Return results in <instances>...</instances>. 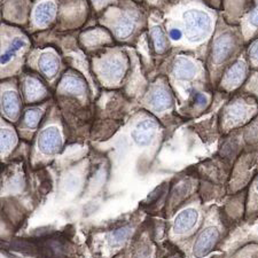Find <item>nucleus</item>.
I'll list each match as a JSON object with an SVG mask.
<instances>
[{"instance_id":"nucleus-2","label":"nucleus","mask_w":258,"mask_h":258,"mask_svg":"<svg viewBox=\"0 0 258 258\" xmlns=\"http://www.w3.org/2000/svg\"><path fill=\"white\" fill-rule=\"evenodd\" d=\"M226 15L230 22L238 18L245 43L258 37V0H225Z\"/></svg>"},{"instance_id":"nucleus-14","label":"nucleus","mask_w":258,"mask_h":258,"mask_svg":"<svg viewBox=\"0 0 258 258\" xmlns=\"http://www.w3.org/2000/svg\"><path fill=\"white\" fill-rule=\"evenodd\" d=\"M149 103L157 111L168 109L172 105V98L170 93L163 87H159L152 93L149 98Z\"/></svg>"},{"instance_id":"nucleus-23","label":"nucleus","mask_w":258,"mask_h":258,"mask_svg":"<svg viewBox=\"0 0 258 258\" xmlns=\"http://www.w3.org/2000/svg\"><path fill=\"white\" fill-rule=\"evenodd\" d=\"M247 55L249 64L251 66V68L258 70V37L252 39L250 44H249L247 48Z\"/></svg>"},{"instance_id":"nucleus-8","label":"nucleus","mask_w":258,"mask_h":258,"mask_svg":"<svg viewBox=\"0 0 258 258\" xmlns=\"http://www.w3.org/2000/svg\"><path fill=\"white\" fill-rule=\"evenodd\" d=\"M157 123L154 119H144L137 124L132 132V138L139 146H148L155 136Z\"/></svg>"},{"instance_id":"nucleus-11","label":"nucleus","mask_w":258,"mask_h":258,"mask_svg":"<svg viewBox=\"0 0 258 258\" xmlns=\"http://www.w3.org/2000/svg\"><path fill=\"white\" fill-rule=\"evenodd\" d=\"M56 14V6L53 2H43L36 6L33 11V20L38 26H47Z\"/></svg>"},{"instance_id":"nucleus-7","label":"nucleus","mask_w":258,"mask_h":258,"mask_svg":"<svg viewBox=\"0 0 258 258\" xmlns=\"http://www.w3.org/2000/svg\"><path fill=\"white\" fill-rule=\"evenodd\" d=\"M38 147L41 153L51 155L55 154L62 147V137L56 127H48L39 135Z\"/></svg>"},{"instance_id":"nucleus-13","label":"nucleus","mask_w":258,"mask_h":258,"mask_svg":"<svg viewBox=\"0 0 258 258\" xmlns=\"http://www.w3.org/2000/svg\"><path fill=\"white\" fill-rule=\"evenodd\" d=\"M102 73L109 80H118L125 72V64L118 57H111L102 63Z\"/></svg>"},{"instance_id":"nucleus-12","label":"nucleus","mask_w":258,"mask_h":258,"mask_svg":"<svg viewBox=\"0 0 258 258\" xmlns=\"http://www.w3.org/2000/svg\"><path fill=\"white\" fill-rule=\"evenodd\" d=\"M199 72V67L193 60L187 59V57H179L174 66V73L177 77L184 81H189L197 76Z\"/></svg>"},{"instance_id":"nucleus-15","label":"nucleus","mask_w":258,"mask_h":258,"mask_svg":"<svg viewBox=\"0 0 258 258\" xmlns=\"http://www.w3.org/2000/svg\"><path fill=\"white\" fill-rule=\"evenodd\" d=\"M24 94H26L28 101L31 102L43 98L46 94V91H45V87L38 80L28 77L26 84H24Z\"/></svg>"},{"instance_id":"nucleus-18","label":"nucleus","mask_w":258,"mask_h":258,"mask_svg":"<svg viewBox=\"0 0 258 258\" xmlns=\"http://www.w3.org/2000/svg\"><path fill=\"white\" fill-rule=\"evenodd\" d=\"M39 67L47 77H53L57 73L59 69V61L56 56L52 53H45L40 56L39 59Z\"/></svg>"},{"instance_id":"nucleus-5","label":"nucleus","mask_w":258,"mask_h":258,"mask_svg":"<svg viewBox=\"0 0 258 258\" xmlns=\"http://www.w3.org/2000/svg\"><path fill=\"white\" fill-rule=\"evenodd\" d=\"M249 68H250V64L248 59L240 56L223 73L219 81V89L227 93L238 90L248 80L249 72H250Z\"/></svg>"},{"instance_id":"nucleus-26","label":"nucleus","mask_w":258,"mask_h":258,"mask_svg":"<svg viewBox=\"0 0 258 258\" xmlns=\"http://www.w3.org/2000/svg\"><path fill=\"white\" fill-rule=\"evenodd\" d=\"M195 106L199 108H205L208 105V98L203 93H197L194 95Z\"/></svg>"},{"instance_id":"nucleus-30","label":"nucleus","mask_w":258,"mask_h":258,"mask_svg":"<svg viewBox=\"0 0 258 258\" xmlns=\"http://www.w3.org/2000/svg\"><path fill=\"white\" fill-rule=\"evenodd\" d=\"M95 3H98V4H106V3H108L107 0H97V2Z\"/></svg>"},{"instance_id":"nucleus-6","label":"nucleus","mask_w":258,"mask_h":258,"mask_svg":"<svg viewBox=\"0 0 258 258\" xmlns=\"http://www.w3.org/2000/svg\"><path fill=\"white\" fill-rule=\"evenodd\" d=\"M219 240V231L217 227L209 226L203 230L195 241L193 252L198 258L205 257L209 253Z\"/></svg>"},{"instance_id":"nucleus-1","label":"nucleus","mask_w":258,"mask_h":258,"mask_svg":"<svg viewBox=\"0 0 258 258\" xmlns=\"http://www.w3.org/2000/svg\"><path fill=\"white\" fill-rule=\"evenodd\" d=\"M245 43L240 28H230L220 26L216 36L212 39L208 67H209L212 80L217 82L232 63L239 59L238 54Z\"/></svg>"},{"instance_id":"nucleus-27","label":"nucleus","mask_w":258,"mask_h":258,"mask_svg":"<svg viewBox=\"0 0 258 258\" xmlns=\"http://www.w3.org/2000/svg\"><path fill=\"white\" fill-rule=\"evenodd\" d=\"M133 258H151V249L149 248H141L136 253V256Z\"/></svg>"},{"instance_id":"nucleus-10","label":"nucleus","mask_w":258,"mask_h":258,"mask_svg":"<svg viewBox=\"0 0 258 258\" xmlns=\"http://www.w3.org/2000/svg\"><path fill=\"white\" fill-rule=\"evenodd\" d=\"M3 111L7 118L14 120L18 118L21 109L20 98L15 91H5L2 95Z\"/></svg>"},{"instance_id":"nucleus-29","label":"nucleus","mask_w":258,"mask_h":258,"mask_svg":"<svg viewBox=\"0 0 258 258\" xmlns=\"http://www.w3.org/2000/svg\"><path fill=\"white\" fill-rule=\"evenodd\" d=\"M171 37L173 39H179L181 37V32L179 31L178 29H177V30H172L171 31Z\"/></svg>"},{"instance_id":"nucleus-28","label":"nucleus","mask_w":258,"mask_h":258,"mask_svg":"<svg viewBox=\"0 0 258 258\" xmlns=\"http://www.w3.org/2000/svg\"><path fill=\"white\" fill-rule=\"evenodd\" d=\"M251 192H252L253 201H255V203L258 206V176L255 178V180L252 182Z\"/></svg>"},{"instance_id":"nucleus-3","label":"nucleus","mask_w":258,"mask_h":258,"mask_svg":"<svg viewBox=\"0 0 258 258\" xmlns=\"http://www.w3.org/2000/svg\"><path fill=\"white\" fill-rule=\"evenodd\" d=\"M185 33L192 43L202 44L209 40L215 30L216 13L205 7H193L182 14Z\"/></svg>"},{"instance_id":"nucleus-25","label":"nucleus","mask_w":258,"mask_h":258,"mask_svg":"<svg viewBox=\"0 0 258 258\" xmlns=\"http://www.w3.org/2000/svg\"><path fill=\"white\" fill-rule=\"evenodd\" d=\"M247 84L249 92H250L252 97H255L258 101V70H256V73L252 74V76L250 77V80H249Z\"/></svg>"},{"instance_id":"nucleus-16","label":"nucleus","mask_w":258,"mask_h":258,"mask_svg":"<svg viewBox=\"0 0 258 258\" xmlns=\"http://www.w3.org/2000/svg\"><path fill=\"white\" fill-rule=\"evenodd\" d=\"M26 46L27 41L22 37H16V38H14L2 53V66H6L21 49H23Z\"/></svg>"},{"instance_id":"nucleus-21","label":"nucleus","mask_w":258,"mask_h":258,"mask_svg":"<svg viewBox=\"0 0 258 258\" xmlns=\"http://www.w3.org/2000/svg\"><path fill=\"white\" fill-rule=\"evenodd\" d=\"M151 36L154 43V46H155L156 51L159 53H163L166 47H168V40H166V37L164 35L163 30L160 27H155L152 29Z\"/></svg>"},{"instance_id":"nucleus-24","label":"nucleus","mask_w":258,"mask_h":258,"mask_svg":"<svg viewBox=\"0 0 258 258\" xmlns=\"http://www.w3.org/2000/svg\"><path fill=\"white\" fill-rule=\"evenodd\" d=\"M41 116H43V111L40 109H29L24 114V123L28 127L35 128L39 124Z\"/></svg>"},{"instance_id":"nucleus-19","label":"nucleus","mask_w":258,"mask_h":258,"mask_svg":"<svg viewBox=\"0 0 258 258\" xmlns=\"http://www.w3.org/2000/svg\"><path fill=\"white\" fill-rule=\"evenodd\" d=\"M136 23L130 15H124L115 27V35L119 39H126L135 30Z\"/></svg>"},{"instance_id":"nucleus-20","label":"nucleus","mask_w":258,"mask_h":258,"mask_svg":"<svg viewBox=\"0 0 258 258\" xmlns=\"http://www.w3.org/2000/svg\"><path fill=\"white\" fill-rule=\"evenodd\" d=\"M131 233H132V230L131 227L128 226H123L120 228H117V230H115L113 233H110L109 242L113 247H117V245H120L124 242H126V240L130 238Z\"/></svg>"},{"instance_id":"nucleus-9","label":"nucleus","mask_w":258,"mask_h":258,"mask_svg":"<svg viewBox=\"0 0 258 258\" xmlns=\"http://www.w3.org/2000/svg\"><path fill=\"white\" fill-rule=\"evenodd\" d=\"M199 219V212L193 209V208H188V209L182 210L179 214L173 223V231L178 233V234H184V233L188 232L197 225Z\"/></svg>"},{"instance_id":"nucleus-17","label":"nucleus","mask_w":258,"mask_h":258,"mask_svg":"<svg viewBox=\"0 0 258 258\" xmlns=\"http://www.w3.org/2000/svg\"><path fill=\"white\" fill-rule=\"evenodd\" d=\"M61 90L74 94H82L85 91V84L80 77L68 75V76H64L61 82Z\"/></svg>"},{"instance_id":"nucleus-4","label":"nucleus","mask_w":258,"mask_h":258,"mask_svg":"<svg viewBox=\"0 0 258 258\" xmlns=\"http://www.w3.org/2000/svg\"><path fill=\"white\" fill-rule=\"evenodd\" d=\"M258 114V101L252 95H241L231 100L224 108L222 126L226 131L243 125Z\"/></svg>"},{"instance_id":"nucleus-22","label":"nucleus","mask_w":258,"mask_h":258,"mask_svg":"<svg viewBox=\"0 0 258 258\" xmlns=\"http://www.w3.org/2000/svg\"><path fill=\"white\" fill-rule=\"evenodd\" d=\"M16 135L11 128H3L2 130V152L6 153L14 147L16 144Z\"/></svg>"}]
</instances>
